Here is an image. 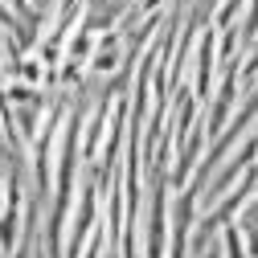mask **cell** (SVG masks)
I'll return each instance as SVG.
<instances>
[{"label":"cell","instance_id":"obj_1","mask_svg":"<svg viewBox=\"0 0 258 258\" xmlns=\"http://www.w3.org/2000/svg\"><path fill=\"white\" fill-rule=\"evenodd\" d=\"M164 201H168V172H152V209H148V258H164Z\"/></svg>","mask_w":258,"mask_h":258},{"label":"cell","instance_id":"obj_4","mask_svg":"<svg viewBox=\"0 0 258 258\" xmlns=\"http://www.w3.org/2000/svg\"><path fill=\"white\" fill-rule=\"evenodd\" d=\"M197 258H221V242H209V250H205V254H197Z\"/></svg>","mask_w":258,"mask_h":258},{"label":"cell","instance_id":"obj_5","mask_svg":"<svg viewBox=\"0 0 258 258\" xmlns=\"http://www.w3.org/2000/svg\"><path fill=\"white\" fill-rule=\"evenodd\" d=\"M0 13H5V9H0Z\"/></svg>","mask_w":258,"mask_h":258},{"label":"cell","instance_id":"obj_3","mask_svg":"<svg viewBox=\"0 0 258 258\" xmlns=\"http://www.w3.org/2000/svg\"><path fill=\"white\" fill-rule=\"evenodd\" d=\"M242 37H246V41H258V0H250V9H246V29H242Z\"/></svg>","mask_w":258,"mask_h":258},{"label":"cell","instance_id":"obj_2","mask_svg":"<svg viewBox=\"0 0 258 258\" xmlns=\"http://www.w3.org/2000/svg\"><path fill=\"white\" fill-rule=\"evenodd\" d=\"M238 238H246L250 258H258V192L238 209Z\"/></svg>","mask_w":258,"mask_h":258}]
</instances>
